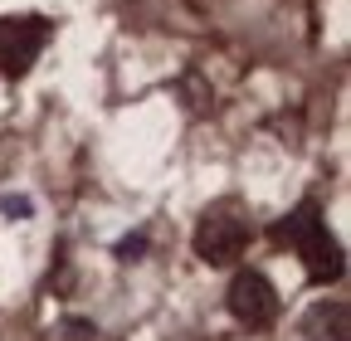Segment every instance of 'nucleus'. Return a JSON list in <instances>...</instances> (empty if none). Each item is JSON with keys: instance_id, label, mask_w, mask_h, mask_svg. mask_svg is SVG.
<instances>
[{"instance_id": "obj_1", "label": "nucleus", "mask_w": 351, "mask_h": 341, "mask_svg": "<svg viewBox=\"0 0 351 341\" xmlns=\"http://www.w3.org/2000/svg\"><path fill=\"white\" fill-rule=\"evenodd\" d=\"M274 234L302 253V268H307V278H313V283H337V278H341V249H337V239L327 234V225H322V215H317L313 200L298 205Z\"/></svg>"}, {"instance_id": "obj_4", "label": "nucleus", "mask_w": 351, "mask_h": 341, "mask_svg": "<svg viewBox=\"0 0 351 341\" xmlns=\"http://www.w3.org/2000/svg\"><path fill=\"white\" fill-rule=\"evenodd\" d=\"M225 303H230L234 322H244V327H269L278 317V292H274V283L263 278L258 268H239L230 278Z\"/></svg>"}, {"instance_id": "obj_6", "label": "nucleus", "mask_w": 351, "mask_h": 341, "mask_svg": "<svg viewBox=\"0 0 351 341\" xmlns=\"http://www.w3.org/2000/svg\"><path fill=\"white\" fill-rule=\"evenodd\" d=\"M142 249H147V234H127V239L117 244V259H122V264H132Z\"/></svg>"}, {"instance_id": "obj_5", "label": "nucleus", "mask_w": 351, "mask_h": 341, "mask_svg": "<svg viewBox=\"0 0 351 341\" xmlns=\"http://www.w3.org/2000/svg\"><path fill=\"white\" fill-rule=\"evenodd\" d=\"M298 331L307 341H346L351 312H346V303H317V307H307V317H302Z\"/></svg>"}, {"instance_id": "obj_7", "label": "nucleus", "mask_w": 351, "mask_h": 341, "mask_svg": "<svg viewBox=\"0 0 351 341\" xmlns=\"http://www.w3.org/2000/svg\"><path fill=\"white\" fill-rule=\"evenodd\" d=\"M0 210H5V215H29V200H25V195H5V200H0Z\"/></svg>"}, {"instance_id": "obj_2", "label": "nucleus", "mask_w": 351, "mask_h": 341, "mask_svg": "<svg viewBox=\"0 0 351 341\" xmlns=\"http://www.w3.org/2000/svg\"><path fill=\"white\" fill-rule=\"evenodd\" d=\"M244 244H249V220L234 205H215L200 215V225H195V259L200 264L225 268L244 253Z\"/></svg>"}, {"instance_id": "obj_3", "label": "nucleus", "mask_w": 351, "mask_h": 341, "mask_svg": "<svg viewBox=\"0 0 351 341\" xmlns=\"http://www.w3.org/2000/svg\"><path fill=\"white\" fill-rule=\"evenodd\" d=\"M49 20L44 15H5L0 20V73L5 78H25L34 68V59L49 45Z\"/></svg>"}]
</instances>
